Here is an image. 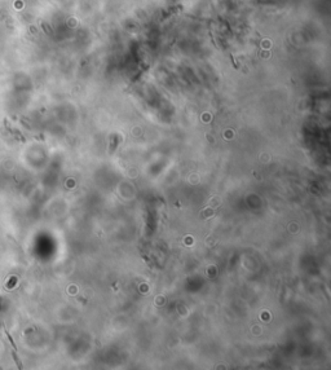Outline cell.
<instances>
[{"label":"cell","instance_id":"6da1fadb","mask_svg":"<svg viewBox=\"0 0 331 370\" xmlns=\"http://www.w3.org/2000/svg\"><path fill=\"white\" fill-rule=\"evenodd\" d=\"M4 333H5V335L8 337V339H9V342H10V344H12V347H13L14 349H16V352H17V347H16V344H14V342H13V338L10 337V334L7 331V329H5V326H4Z\"/></svg>","mask_w":331,"mask_h":370},{"label":"cell","instance_id":"7a4b0ae2","mask_svg":"<svg viewBox=\"0 0 331 370\" xmlns=\"http://www.w3.org/2000/svg\"><path fill=\"white\" fill-rule=\"evenodd\" d=\"M12 355H13V359L16 360V364H17V366H18V369H22V363H21V361H19V359H18V356H17V353H16V352L13 351V353H12Z\"/></svg>","mask_w":331,"mask_h":370}]
</instances>
